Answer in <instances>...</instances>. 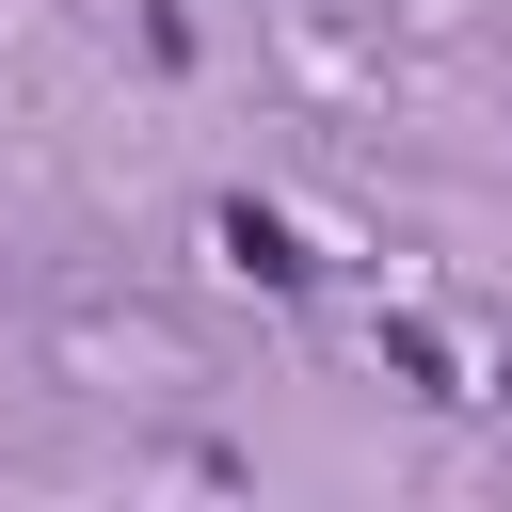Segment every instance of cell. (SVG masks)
Here are the masks:
<instances>
[{
    "label": "cell",
    "instance_id": "1",
    "mask_svg": "<svg viewBox=\"0 0 512 512\" xmlns=\"http://www.w3.org/2000/svg\"><path fill=\"white\" fill-rule=\"evenodd\" d=\"M208 240H224V256H240L256 288H304V272H320V256L288 240V208H256V192H224V224H208Z\"/></svg>",
    "mask_w": 512,
    "mask_h": 512
}]
</instances>
